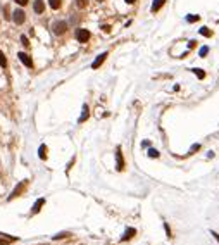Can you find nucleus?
I'll return each instance as SVG.
<instances>
[{
  "label": "nucleus",
  "instance_id": "1",
  "mask_svg": "<svg viewBox=\"0 0 219 245\" xmlns=\"http://www.w3.org/2000/svg\"><path fill=\"white\" fill-rule=\"evenodd\" d=\"M26 186H28V180H22V181H19V185L16 186L14 190L11 192V195H9V199L7 200H12V199H16V197H19L24 190H26Z\"/></svg>",
  "mask_w": 219,
  "mask_h": 245
},
{
  "label": "nucleus",
  "instance_id": "2",
  "mask_svg": "<svg viewBox=\"0 0 219 245\" xmlns=\"http://www.w3.org/2000/svg\"><path fill=\"white\" fill-rule=\"evenodd\" d=\"M52 30H54V33H55V35H64V33L67 31V22H66V21H57V22H54Z\"/></svg>",
  "mask_w": 219,
  "mask_h": 245
},
{
  "label": "nucleus",
  "instance_id": "3",
  "mask_svg": "<svg viewBox=\"0 0 219 245\" xmlns=\"http://www.w3.org/2000/svg\"><path fill=\"white\" fill-rule=\"evenodd\" d=\"M76 40H78L79 43H86V41L90 40V31L88 30H83V28L76 30Z\"/></svg>",
  "mask_w": 219,
  "mask_h": 245
},
{
  "label": "nucleus",
  "instance_id": "4",
  "mask_svg": "<svg viewBox=\"0 0 219 245\" xmlns=\"http://www.w3.org/2000/svg\"><path fill=\"white\" fill-rule=\"evenodd\" d=\"M116 169L117 171H123L124 169V159H123V152H121V147H117V150H116Z\"/></svg>",
  "mask_w": 219,
  "mask_h": 245
},
{
  "label": "nucleus",
  "instance_id": "5",
  "mask_svg": "<svg viewBox=\"0 0 219 245\" xmlns=\"http://www.w3.org/2000/svg\"><path fill=\"white\" fill-rule=\"evenodd\" d=\"M12 19H14L16 24H22V22H24V19H26V14H24V11H22V9H16Z\"/></svg>",
  "mask_w": 219,
  "mask_h": 245
},
{
  "label": "nucleus",
  "instance_id": "6",
  "mask_svg": "<svg viewBox=\"0 0 219 245\" xmlns=\"http://www.w3.org/2000/svg\"><path fill=\"white\" fill-rule=\"evenodd\" d=\"M17 57H19V60H21L22 64L26 67H33V60H31V57L28 55V54H24V52H19L17 54Z\"/></svg>",
  "mask_w": 219,
  "mask_h": 245
},
{
  "label": "nucleus",
  "instance_id": "7",
  "mask_svg": "<svg viewBox=\"0 0 219 245\" xmlns=\"http://www.w3.org/2000/svg\"><path fill=\"white\" fill-rule=\"evenodd\" d=\"M14 242H17L16 237H9V235L0 233V245H11V243H14Z\"/></svg>",
  "mask_w": 219,
  "mask_h": 245
},
{
  "label": "nucleus",
  "instance_id": "8",
  "mask_svg": "<svg viewBox=\"0 0 219 245\" xmlns=\"http://www.w3.org/2000/svg\"><path fill=\"white\" fill-rule=\"evenodd\" d=\"M107 59V52H104V54H100V55L97 57L95 60H93V64H92V67L93 69H98V67L102 66V62H104V60Z\"/></svg>",
  "mask_w": 219,
  "mask_h": 245
},
{
  "label": "nucleus",
  "instance_id": "9",
  "mask_svg": "<svg viewBox=\"0 0 219 245\" xmlns=\"http://www.w3.org/2000/svg\"><path fill=\"white\" fill-rule=\"evenodd\" d=\"M33 11L36 12V14H41V12L45 11V4H43V0H35V2H33Z\"/></svg>",
  "mask_w": 219,
  "mask_h": 245
},
{
  "label": "nucleus",
  "instance_id": "10",
  "mask_svg": "<svg viewBox=\"0 0 219 245\" xmlns=\"http://www.w3.org/2000/svg\"><path fill=\"white\" fill-rule=\"evenodd\" d=\"M135 235H136V230H135V228H128V230L124 231V235H123V237H121V242L131 240V238H133Z\"/></svg>",
  "mask_w": 219,
  "mask_h": 245
},
{
  "label": "nucleus",
  "instance_id": "11",
  "mask_svg": "<svg viewBox=\"0 0 219 245\" xmlns=\"http://www.w3.org/2000/svg\"><path fill=\"white\" fill-rule=\"evenodd\" d=\"M43 204H45V199H38V200L35 202V205L31 207V214H36V212H40L41 207H43Z\"/></svg>",
  "mask_w": 219,
  "mask_h": 245
},
{
  "label": "nucleus",
  "instance_id": "12",
  "mask_svg": "<svg viewBox=\"0 0 219 245\" xmlns=\"http://www.w3.org/2000/svg\"><path fill=\"white\" fill-rule=\"evenodd\" d=\"M164 2H166V0H154V4H152V7H150V11H152V12H157V11H159V9L164 5Z\"/></svg>",
  "mask_w": 219,
  "mask_h": 245
},
{
  "label": "nucleus",
  "instance_id": "13",
  "mask_svg": "<svg viewBox=\"0 0 219 245\" xmlns=\"http://www.w3.org/2000/svg\"><path fill=\"white\" fill-rule=\"evenodd\" d=\"M88 116H90V109H88V105H83V114H81V118H79V122L86 121V119H88Z\"/></svg>",
  "mask_w": 219,
  "mask_h": 245
},
{
  "label": "nucleus",
  "instance_id": "14",
  "mask_svg": "<svg viewBox=\"0 0 219 245\" xmlns=\"http://www.w3.org/2000/svg\"><path fill=\"white\" fill-rule=\"evenodd\" d=\"M38 156H40L41 161L47 159V147H45V145H40V149H38Z\"/></svg>",
  "mask_w": 219,
  "mask_h": 245
},
{
  "label": "nucleus",
  "instance_id": "15",
  "mask_svg": "<svg viewBox=\"0 0 219 245\" xmlns=\"http://www.w3.org/2000/svg\"><path fill=\"white\" fill-rule=\"evenodd\" d=\"M48 5H50L54 11H57V9L60 7V0H48Z\"/></svg>",
  "mask_w": 219,
  "mask_h": 245
},
{
  "label": "nucleus",
  "instance_id": "16",
  "mask_svg": "<svg viewBox=\"0 0 219 245\" xmlns=\"http://www.w3.org/2000/svg\"><path fill=\"white\" fill-rule=\"evenodd\" d=\"M67 237H71V233H67V231L64 233V231H62V233H57L55 237H52V238H54V240H60V238H67Z\"/></svg>",
  "mask_w": 219,
  "mask_h": 245
},
{
  "label": "nucleus",
  "instance_id": "17",
  "mask_svg": "<svg viewBox=\"0 0 219 245\" xmlns=\"http://www.w3.org/2000/svg\"><path fill=\"white\" fill-rule=\"evenodd\" d=\"M0 66H2V67H7V59H5V55L2 54V50H0Z\"/></svg>",
  "mask_w": 219,
  "mask_h": 245
},
{
  "label": "nucleus",
  "instance_id": "18",
  "mask_svg": "<svg viewBox=\"0 0 219 245\" xmlns=\"http://www.w3.org/2000/svg\"><path fill=\"white\" fill-rule=\"evenodd\" d=\"M76 5H78L79 9H85L86 5H88V0H76Z\"/></svg>",
  "mask_w": 219,
  "mask_h": 245
},
{
  "label": "nucleus",
  "instance_id": "19",
  "mask_svg": "<svg viewBox=\"0 0 219 245\" xmlns=\"http://www.w3.org/2000/svg\"><path fill=\"white\" fill-rule=\"evenodd\" d=\"M200 35H204V36H211L212 31L209 30V28H205V26H204V28H200Z\"/></svg>",
  "mask_w": 219,
  "mask_h": 245
},
{
  "label": "nucleus",
  "instance_id": "20",
  "mask_svg": "<svg viewBox=\"0 0 219 245\" xmlns=\"http://www.w3.org/2000/svg\"><path fill=\"white\" fill-rule=\"evenodd\" d=\"M149 157H152V159H157V157H159V152H157L155 149H150V150H149Z\"/></svg>",
  "mask_w": 219,
  "mask_h": 245
},
{
  "label": "nucleus",
  "instance_id": "21",
  "mask_svg": "<svg viewBox=\"0 0 219 245\" xmlns=\"http://www.w3.org/2000/svg\"><path fill=\"white\" fill-rule=\"evenodd\" d=\"M193 73H195V74H197L200 79H204V78H205V73H204L202 69H193Z\"/></svg>",
  "mask_w": 219,
  "mask_h": 245
},
{
  "label": "nucleus",
  "instance_id": "22",
  "mask_svg": "<svg viewBox=\"0 0 219 245\" xmlns=\"http://www.w3.org/2000/svg\"><path fill=\"white\" fill-rule=\"evenodd\" d=\"M186 21H188V22H195V21H198V16H195V14H188Z\"/></svg>",
  "mask_w": 219,
  "mask_h": 245
},
{
  "label": "nucleus",
  "instance_id": "23",
  "mask_svg": "<svg viewBox=\"0 0 219 245\" xmlns=\"http://www.w3.org/2000/svg\"><path fill=\"white\" fill-rule=\"evenodd\" d=\"M207 52H209V47H202L198 54H200V57H205V55H207Z\"/></svg>",
  "mask_w": 219,
  "mask_h": 245
},
{
  "label": "nucleus",
  "instance_id": "24",
  "mask_svg": "<svg viewBox=\"0 0 219 245\" xmlns=\"http://www.w3.org/2000/svg\"><path fill=\"white\" fill-rule=\"evenodd\" d=\"M21 41H22V45H24V47H28V45H30V40H28V36H24V35L21 36Z\"/></svg>",
  "mask_w": 219,
  "mask_h": 245
},
{
  "label": "nucleus",
  "instance_id": "25",
  "mask_svg": "<svg viewBox=\"0 0 219 245\" xmlns=\"http://www.w3.org/2000/svg\"><path fill=\"white\" fill-rule=\"evenodd\" d=\"M198 149H200V145H198V143L192 145V149H190V154H193V152H195V150H198Z\"/></svg>",
  "mask_w": 219,
  "mask_h": 245
},
{
  "label": "nucleus",
  "instance_id": "26",
  "mask_svg": "<svg viewBox=\"0 0 219 245\" xmlns=\"http://www.w3.org/2000/svg\"><path fill=\"white\" fill-rule=\"evenodd\" d=\"M14 2H16L17 5H26V4H28V0H14Z\"/></svg>",
  "mask_w": 219,
  "mask_h": 245
},
{
  "label": "nucleus",
  "instance_id": "27",
  "mask_svg": "<svg viewBox=\"0 0 219 245\" xmlns=\"http://www.w3.org/2000/svg\"><path fill=\"white\" fill-rule=\"evenodd\" d=\"M4 14H5V19H11V16H9V7H7V5L4 7Z\"/></svg>",
  "mask_w": 219,
  "mask_h": 245
},
{
  "label": "nucleus",
  "instance_id": "28",
  "mask_svg": "<svg viewBox=\"0 0 219 245\" xmlns=\"http://www.w3.org/2000/svg\"><path fill=\"white\" fill-rule=\"evenodd\" d=\"M164 228H166V233H167V237H171V230H169V226H167V224H164Z\"/></svg>",
  "mask_w": 219,
  "mask_h": 245
},
{
  "label": "nucleus",
  "instance_id": "29",
  "mask_svg": "<svg viewBox=\"0 0 219 245\" xmlns=\"http://www.w3.org/2000/svg\"><path fill=\"white\" fill-rule=\"evenodd\" d=\"M195 45H197V41H195V40H192V41H190V48H193Z\"/></svg>",
  "mask_w": 219,
  "mask_h": 245
},
{
  "label": "nucleus",
  "instance_id": "30",
  "mask_svg": "<svg viewBox=\"0 0 219 245\" xmlns=\"http://www.w3.org/2000/svg\"><path fill=\"white\" fill-rule=\"evenodd\" d=\"M212 237H216V240L219 242V235H217V233H214V231H212Z\"/></svg>",
  "mask_w": 219,
  "mask_h": 245
},
{
  "label": "nucleus",
  "instance_id": "31",
  "mask_svg": "<svg viewBox=\"0 0 219 245\" xmlns=\"http://www.w3.org/2000/svg\"><path fill=\"white\" fill-rule=\"evenodd\" d=\"M124 2H126V4H135L136 0H124Z\"/></svg>",
  "mask_w": 219,
  "mask_h": 245
},
{
  "label": "nucleus",
  "instance_id": "32",
  "mask_svg": "<svg viewBox=\"0 0 219 245\" xmlns=\"http://www.w3.org/2000/svg\"><path fill=\"white\" fill-rule=\"evenodd\" d=\"M98 2H102V0H98Z\"/></svg>",
  "mask_w": 219,
  "mask_h": 245
}]
</instances>
